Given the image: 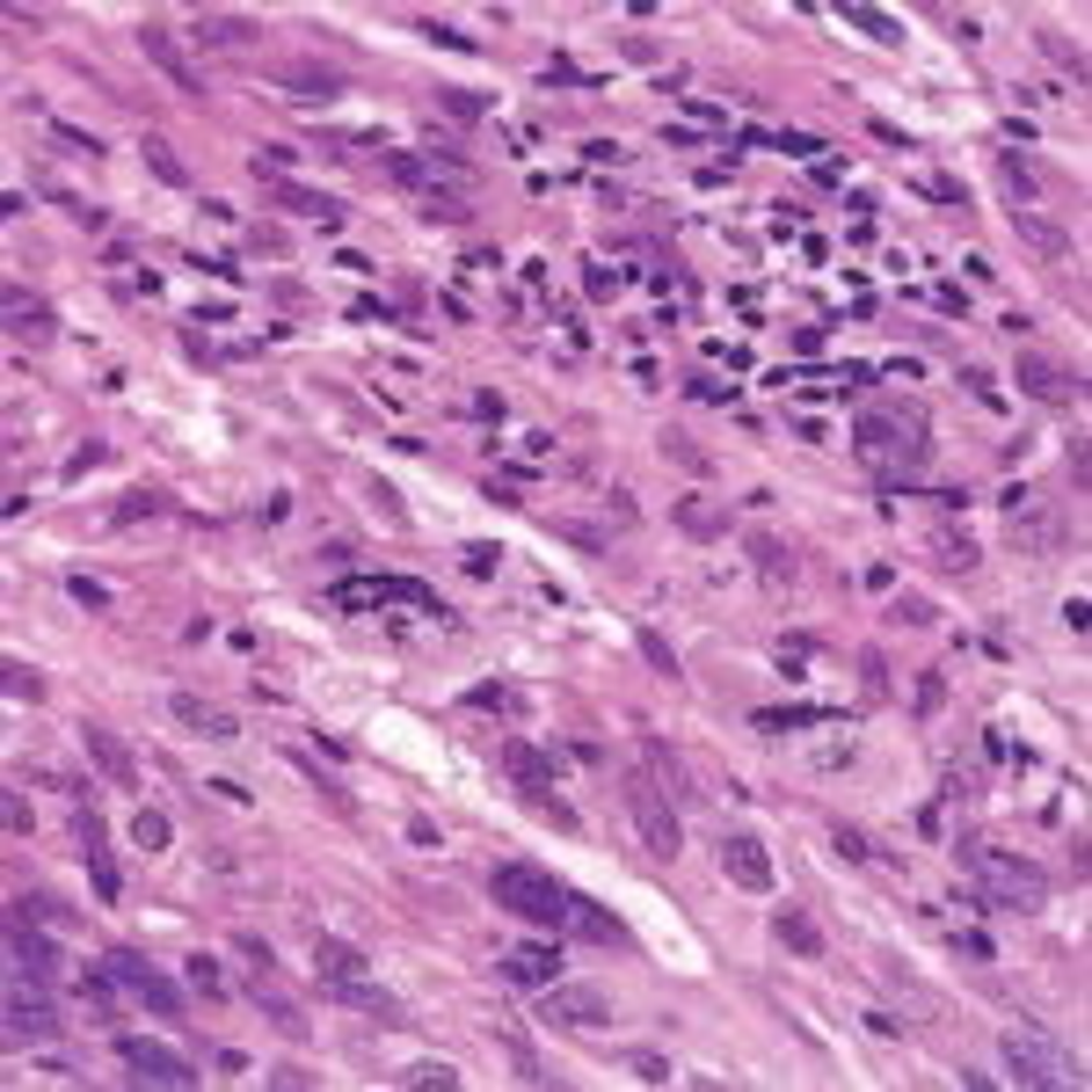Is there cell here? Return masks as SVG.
Here are the masks:
<instances>
[{
  "instance_id": "31",
  "label": "cell",
  "mask_w": 1092,
  "mask_h": 1092,
  "mask_svg": "<svg viewBox=\"0 0 1092 1092\" xmlns=\"http://www.w3.org/2000/svg\"><path fill=\"white\" fill-rule=\"evenodd\" d=\"M765 736H779V728H808V721H830V714H816V706H757L751 714Z\"/></svg>"
},
{
  "instance_id": "60",
  "label": "cell",
  "mask_w": 1092,
  "mask_h": 1092,
  "mask_svg": "<svg viewBox=\"0 0 1092 1092\" xmlns=\"http://www.w3.org/2000/svg\"><path fill=\"white\" fill-rule=\"evenodd\" d=\"M495 561H503L495 547H474V554H466V576H495Z\"/></svg>"
},
{
  "instance_id": "22",
  "label": "cell",
  "mask_w": 1092,
  "mask_h": 1092,
  "mask_svg": "<svg viewBox=\"0 0 1092 1092\" xmlns=\"http://www.w3.org/2000/svg\"><path fill=\"white\" fill-rule=\"evenodd\" d=\"M168 714H175L183 728H197V736H212V743H234V736H241V721H226V714H218L212 700H197V692H175Z\"/></svg>"
},
{
  "instance_id": "33",
  "label": "cell",
  "mask_w": 1092,
  "mask_h": 1092,
  "mask_svg": "<svg viewBox=\"0 0 1092 1092\" xmlns=\"http://www.w3.org/2000/svg\"><path fill=\"white\" fill-rule=\"evenodd\" d=\"M670 517H678L685 532H700V539H714V532H721V510H714V503H700V495H685V503L670 510Z\"/></svg>"
},
{
  "instance_id": "57",
  "label": "cell",
  "mask_w": 1092,
  "mask_h": 1092,
  "mask_svg": "<svg viewBox=\"0 0 1092 1092\" xmlns=\"http://www.w3.org/2000/svg\"><path fill=\"white\" fill-rule=\"evenodd\" d=\"M954 954H969V962H991V940H983V932H954Z\"/></svg>"
},
{
  "instance_id": "43",
  "label": "cell",
  "mask_w": 1092,
  "mask_h": 1092,
  "mask_svg": "<svg viewBox=\"0 0 1092 1092\" xmlns=\"http://www.w3.org/2000/svg\"><path fill=\"white\" fill-rule=\"evenodd\" d=\"M1042 51H1049V59H1064V66L1078 73V80H1085V51H1078V45H1064L1056 29H1042Z\"/></svg>"
},
{
  "instance_id": "54",
  "label": "cell",
  "mask_w": 1092,
  "mask_h": 1092,
  "mask_svg": "<svg viewBox=\"0 0 1092 1092\" xmlns=\"http://www.w3.org/2000/svg\"><path fill=\"white\" fill-rule=\"evenodd\" d=\"M409 1085H460V1070H452V1064H415Z\"/></svg>"
},
{
  "instance_id": "7",
  "label": "cell",
  "mask_w": 1092,
  "mask_h": 1092,
  "mask_svg": "<svg viewBox=\"0 0 1092 1092\" xmlns=\"http://www.w3.org/2000/svg\"><path fill=\"white\" fill-rule=\"evenodd\" d=\"M73 845H80V859H88L96 903H124V874H117V859H110V830H102V816L88 808V801L73 808Z\"/></svg>"
},
{
  "instance_id": "50",
  "label": "cell",
  "mask_w": 1092,
  "mask_h": 1092,
  "mask_svg": "<svg viewBox=\"0 0 1092 1092\" xmlns=\"http://www.w3.org/2000/svg\"><path fill=\"white\" fill-rule=\"evenodd\" d=\"M663 452H670L678 466H692V474H706V452L692 444V437H663Z\"/></svg>"
},
{
  "instance_id": "24",
  "label": "cell",
  "mask_w": 1092,
  "mask_h": 1092,
  "mask_svg": "<svg viewBox=\"0 0 1092 1092\" xmlns=\"http://www.w3.org/2000/svg\"><path fill=\"white\" fill-rule=\"evenodd\" d=\"M328 997H342V1005H357V1013H372L379 1027H393V1019H401V1005H393L387 991H372V983H357V976H342V983H328Z\"/></svg>"
},
{
  "instance_id": "61",
  "label": "cell",
  "mask_w": 1092,
  "mask_h": 1092,
  "mask_svg": "<svg viewBox=\"0 0 1092 1092\" xmlns=\"http://www.w3.org/2000/svg\"><path fill=\"white\" fill-rule=\"evenodd\" d=\"M896 619H903V627H925L932 612H925V598H896Z\"/></svg>"
},
{
  "instance_id": "3",
  "label": "cell",
  "mask_w": 1092,
  "mask_h": 1092,
  "mask_svg": "<svg viewBox=\"0 0 1092 1092\" xmlns=\"http://www.w3.org/2000/svg\"><path fill=\"white\" fill-rule=\"evenodd\" d=\"M503 773H510V787H517V801H525V808L554 816L561 830H582L576 808L554 794V779H561V773H554V751H539V743H525V736H510V743H503Z\"/></svg>"
},
{
  "instance_id": "1",
  "label": "cell",
  "mask_w": 1092,
  "mask_h": 1092,
  "mask_svg": "<svg viewBox=\"0 0 1092 1092\" xmlns=\"http://www.w3.org/2000/svg\"><path fill=\"white\" fill-rule=\"evenodd\" d=\"M962 859L976 867V881L962 889V903L969 911H1019V918H1034L1049 903V874L1034 867V859H1013V852H997V845H962Z\"/></svg>"
},
{
  "instance_id": "28",
  "label": "cell",
  "mask_w": 1092,
  "mask_h": 1092,
  "mask_svg": "<svg viewBox=\"0 0 1092 1092\" xmlns=\"http://www.w3.org/2000/svg\"><path fill=\"white\" fill-rule=\"evenodd\" d=\"M269 197H277V204H285V212H299V218H321V226H336V204H328V197H314V190H306V183H269Z\"/></svg>"
},
{
  "instance_id": "13",
  "label": "cell",
  "mask_w": 1092,
  "mask_h": 1092,
  "mask_svg": "<svg viewBox=\"0 0 1092 1092\" xmlns=\"http://www.w3.org/2000/svg\"><path fill=\"white\" fill-rule=\"evenodd\" d=\"M1005 517H1019V547H1027V554H1056V547H1064V517L1034 503L1027 481L1005 488Z\"/></svg>"
},
{
  "instance_id": "10",
  "label": "cell",
  "mask_w": 1092,
  "mask_h": 1092,
  "mask_svg": "<svg viewBox=\"0 0 1092 1092\" xmlns=\"http://www.w3.org/2000/svg\"><path fill=\"white\" fill-rule=\"evenodd\" d=\"M110 976H117V983H131V991H139L153 1013L168 1019V1027H183V1019H190V1013H183V991H175L168 976H153V962H146L139 946H110Z\"/></svg>"
},
{
  "instance_id": "36",
  "label": "cell",
  "mask_w": 1092,
  "mask_h": 1092,
  "mask_svg": "<svg viewBox=\"0 0 1092 1092\" xmlns=\"http://www.w3.org/2000/svg\"><path fill=\"white\" fill-rule=\"evenodd\" d=\"M845 23H859L874 45H903V23H889L881 8H845Z\"/></svg>"
},
{
  "instance_id": "42",
  "label": "cell",
  "mask_w": 1092,
  "mask_h": 1092,
  "mask_svg": "<svg viewBox=\"0 0 1092 1092\" xmlns=\"http://www.w3.org/2000/svg\"><path fill=\"white\" fill-rule=\"evenodd\" d=\"M0 685H8V692H15V700H37V692H45V685L29 678V670H23V663H15V655H8V663H0Z\"/></svg>"
},
{
  "instance_id": "26",
  "label": "cell",
  "mask_w": 1092,
  "mask_h": 1092,
  "mask_svg": "<svg viewBox=\"0 0 1092 1092\" xmlns=\"http://www.w3.org/2000/svg\"><path fill=\"white\" fill-rule=\"evenodd\" d=\"M568 925H576L582 940H612V946H627V925L612 918V911H598V903H582V896H568Z\"/></svg>"
},
{
  "instance_id": "39",
  "label": "cell",
  "mask_w": 1092,
  "mask_h": 1092,
  "mask_svg": "<svg viewBox=\"0 0 1092 1092\" xmlns=\"http://www.w3.org/2000/svg\"><path fill=\"white\" fill-rule=\"evenodd\" d=\"M66 598H73L80 612H110V590H102L96 576H73V582H66Z\"/></svg>"
},
{
  "instance_id": "51",
  "label": "cell",
  "mask_w": 1092,
  "mask_h": 1092,
  "mask_svg": "<svg viewBox=\"0 0 1092 1092\" xmlns=\"http://www.w3.org/2000/svg\"><path fill=\"white\" fill-rule=\"evenodd\" d=\"M997 175H1005V190H1013V197H1019V204H1027V197H1034V175H1027V168H1019V161H1013V153H1005V161H997Z\"/></svg>"
},
{
  "instance_id": "20",
  "label": "cell",
  "mask_w": 1092,
  "mask_h": 1092,
  "mask_svg": "<svg viewBox=\"0 0 1092 1092\" xmlns=\"http://www.w3.org/2000/svg\"><path fill=\"white\" fill-rule=\"evenodd\" d=\"M8 336H23V342H51L59 336V321H51V306L37 299V291H23V285H8Z\"/></svg>"
},
{
  "instance_id": "9",
  "label": "cell",
  "mask_w": 1092,
  "mask_h": 1092,
  "mask_svg": "<svg viewBox=\"0 0 1092 1092\" xmlns=\"http://www.w3.org/2000/svg\"><path fill=\"white\" fill-rule=\"evenodd\" d=\"M852 444H859V460H874V466L896 460V474H911V466L925 460V430L918 423H889V415H867Z\"/></svg>"
},
{
  "instance_id": "55",
  "label": "cell",
  "mask_w": 1092,
  "mask_h": 1092,
  "mask_svg": "<svg viewBox=\"0 0 1092 1092\" xmlns=\"http://www.w3.org/2000/svg\"><path fill=\"white\" fill-rule=\"evenodd\" d=\"M190 983L204 997H218V969H212V954H190Z\"/></svg>"
},
{
  "instance_id": "32",
  "label": "cell",
  "mask_w": 1092,
  "mask_h": 1092,
  "mask_svg": "<svg viewBox=\"0 0 1092 1092\" xmlns=\"http://www.w3.org/2000/svg\"><path fill=\"white\" fill-rule=\"evenodd\" d=\"M641 773H663V787L678 801H692V787H685V773H678V757L663 751V743H641Z\"/></svg>"
},
{
  "instance_id": "21",
  "label": "cell",
  "mask_w": 1092,
  "mask_h": 1092,
  "mask_svg": "<svg viewBox=\"0 0 1092 1092\" xmlns=\"http://www.w3.org/2000/svg\"><path fill=\"white\" fill-rule=\"evenodd\" d=\"M190 37L197 45H218V51H248L255 45V23H248V15H226V8H204L190 23Z\"/></svg>"
},
{
  "instance_id": "56",
  "label": "cell",
  "mask_w": 1092,
  "mask_h": 1092,
  "mask_svg": "<svg viewBox=\"0 0 1092 1092\" xmlns=\"http://www.w3.org/2000/svg\"><path fill=\"white\" fill-rule=\"evenodd\" d=\"M269 1085H285V1092H306V1085H314V1070H299V1064H277V1070H269Z\"/></svg>"
},
{
  "instance_id": "58",
  "label": "cell",
  "mask_w": 1092,
  "mask_h": 1092,
  "mask_svg": "<svg viewBox=\"0 0 1092 1092\" xmlns=\"http://www.w3.org/2000/svg\"><path fill=\"white\" fill-rule=\"evenodd\" d=\"M0 816H8V830H15V838H29V801H23V794H8V808H0Z\"/></svg>"
},
{
  "instance_id": "34",
  "label": "cell",
  "mask_w": 1092,
  "mask_h": 1092,
  "mask_svg": "<svg viewBox=\"0 0 1092 1092\" xmlns=\"http://www.w3.org/2000/svg\"><path fill=\"white\" fill-rule=\"evenodd\" d=\"M153 510H168V495H161V488H131V495H117L110 525H131V517H153Z\"/></svg>"
},
{
  "instance_id": "38",
  "label": "cell",
  "mask_w": 1092,
  "mask_h": 1092,
  "mask_svg": "<svg viewBox=\"0 0 1092 1092\" xmlns=\"http://www.w3.org/2000/svg\"><path fill=\"white\" fill-rule=\"evenodd\" d=\"M940 568H946V576H969V568H976V539H962V532L940 539Z\"/></svg>"
},
{
  "instance_id": "16",
  "label": "cell",
  "mask_w": 1092,
  "mask_h": 1092,
  "mask_svg": "<svg viewBox=\"0 0 1092 1092\" xmlns=\"http://www.w3.org/2000/svg\"><path fill=\"white\" fill-rule=\"evenodd\" d=\"M80 743H88V757H96V773L110 779V787H131V794H139V757H131V743H124L117 728L80 721Z\"/></svg>"
},
{
  "instance_id": "6",
  "label": "cell",
  "mask_w": 1092,
  "mask_h": 1092,
  "mask_svg": "<svg viewBox=\"0 0 1092 1092\" xmlns=\"http://www.w3.org/2000/svg\"><path fill=\"white\" fill-rule=\"evenodd\" d=\"M539 1019L547 1027H612V997H605V983H547L539 991Z\"/></svg>"
},
{
  "instance_id": "2",
  "label": "cell",
  "mask_w": 1092,
  "mask_h": 1092,
  "mask_svg": "<svg viewBox=\"0 0 1092 1092\" xmlns=\"http://www.w3.org/2000/svg\"><path fill=\"white\" fill-rule=\"evenodd\" d=\"M488 896L503 903L510 918H525V925H547V932L568 925V889H561L554 874H539V867H495L488 874Z\"/></svg>"
},
{
  "instance_id": "12",
  "label": "cell",
  "mask_w": 1092,
  "mask_h": 1092,
  "mask_svg": "<svg viewBox=\"0 0 1092 1092\" xmlns=\"http://www.w3.org/2000/svg\"><path fill=\"white\" fill-rule=\"evenodd\" d=\"M59 1034V1013L45 1005V991H37V976H15L8 983V1042H51Z\"/></svg>"
},
{
  "instance_id": "46",
  "label": "cell",
  "mask_w": 1092,
  "mask_h": 1092,
  "mask_svg": "<svg viewBox=\"0 0 1092 1092\" xmlns=\"http://www.w3.org/2000/svg\"><path fill=\"white\" fill-rule=\"evenodd\" d=\"M234 954H241V962H248V969H255V976H269V969H277V954H269L263 940H248V932H241V940H234Z\"/></svg>"
},
{
  "instance_id": "49",
  "label": "cell",
  "mask_w": 1092,
  "mask_h": 1092,
  "mask_svg": "<svg viewBox=\"0 0 1092 1092\" xmlns=\"http://www.w3.org/2000/svg\"><path fill=\"white\" fill-rule=\"evenodd\" d=\"M554 532H561V539H576L582 554H605V532H590V525H576V517H561Z\"/></svg>"
},
{
  "instance_id": "11",
  "label": "cell",
  "mask_w": 1092,
  "mask_h": 1092,
  "mask_svg": "<svg viewBox=\"0 0 1092 1092\" xmlns=\"http://www.w3.org/2000/svg\"><path fill=\"white\" fill-rule=\"evenodd\" d=\"M721 874L736 881V889H751V896H773V889H779L773 852H765L757 830H721Z\"/></svg>"
},
{
  "instance_id": "19",
  "label": "cell",
  "mask_w": 1092,
  "mask_h": 1092,
  "mask_svg": "<svg viewBox=\"0 0 1092 1092\" xmlns=\"http://www.w3.org/2000/svg\"><path fill=\"white\" fill-rule=\"evenodd\" d=\"M1019 387L1034 393V401H1078V393H1085V379H1078V372H1064L1056 357H1019Z\"/></svg>"
},
{
  "instance_id": "4",
  "label": "cell",
  "mask_w": 1092,
  "mask_h": 1092,
  "mask_svg": "<svg viewBox=\"0 0 1092 1092\" xmlns=\"http://www.w3.org/2000/svg\"><path fill=\"white\" fill-rule=\"evenodd\" d=\"M997 1056H1005V1070H1013V1085H1070V1078H1078L1070 1056L1056 1042H1042L1034 1027H1005Z\"/></svg>"
},
{
  "instance_id": "18",
  "label": "cell",
  "mask_w": 1092,
  "mask_h": 1092,
  "mask_svg": "<svg viewBox=\"0 0 1092 1092\" xmlns=\"http://www.w3.org/2000/svg\"><path fill=\"white\" fill-rule=\"evenodd\" d=\"M503 976H510V983H525V991H547V983H561V946H554V940L510 946V954H503Z\"/></svg>"
},
{
  "instance_id": "23",
  "label": "cell",
  "mask_w": 1092,
  "mask_h": 1092,
  "mask_svg": "<svg viewBox=\"0 0 1092 1092\" xmlns=\"http://www.w3.org/2000/svg\"><path fill=\"white\" fill-rule=\"evenodd\" d=\"M277 88H285V96H299V102H336V96H342V80H336L328 66H285V73H277Z\"/></svg>"
},
{
  "instance_id": "17",
  "label": "cell",
  "mask_w": 1092,
  "mask_h": 1092,
  "mask_svg": "<svg viewBox=\"0 0 1092 1092\" xmlns=\"http://www.w3.org/2000/svg\"><path fill=\"white\" fill-rule=\"evenodd\" d=\"M773 940L794 954V962H824L830 954V940H824V925L808 918V911H794V903H779L773 911Z\"/></svg>"
},
{
  "instance_id": "15",
  "label": "cell",
  "mask_w": 1092,
  "mask_h": 1092,
  "mask_svg": "<svg viewBox=\"0 0 1092 1092\" xmlns=\"http://www.w3.org/2000/svg\"><path fill=\"white\" fill-rule=\"evenodd\" d=\"M8 962H15V976H37V983L59 976V946L29 925V911H8Z\"/></svg>"
},
{
  "instance_id": "30",
  "label": "cell",
  "mask_w": 1092,
  "mask_h": 1092,
  "mask_svg": "<svg viewBox=\"0 0 1092 1092\" xmlns=\"http://www.w3.org/2000/svg\"><path fill=\"white\" fill-rule=\"evenodd\" d=\"M751 561H757V576H765V582H787V576H794V554H787L773 532H757V539H751Z\"/></svg>"
},
{
  "instance_id": "25",
  "label": "cell",
  "mask_w": 1092,
  "mask_h": 1092,
  "mask_svg": "<svg viewBox=\"0 0 1092 1092\" xmlns=\"http://www.w3.org/2000/svg\"><path fill=\"white\" fill-rule=\"evenodd\" d=\"M1013 234L1027 248H1042L1049 263H1064V255H1070V234H1064V226H1049V218H1034V212H1013Z\"/></svg>"
},
{
  "instance_id": "35",
  "label": "cell",
  "mask_w": 1092,
  "mask_h": 1092,
  "mask_svg": "<svg viewBox=\"0 0 1092 1092\" xmlns=\"http://www.w3.org/2000/svg\"><path fill=\"white\" fill-rule=\"evenodd\" d=\"M131 845L139 852H168V816H161V808H139V816H131Z\"/></svg>"
},
{
  "instance_id": "52",
  "label": "cell",
  "mask_w": 1092,
  "mask_h": 1092,
  "mask_svg": "<svg viewBox=\"0 0 1092 1092\" xmlns=\"http://www.w3.org/2000/svg\"><path fill=\"white\" fill-rule=\"evenodd\" d=\"M627 1070L641 1078V1085H663V1078H670V1064H663V1056H649V1049H641V1056H627Z\"/></svg>"
},
{
  "instance_id": "27",
  "label": "cell",
  "mask_w": 1092,
  "mask_h": 1092,
  "mask_svg": "<svg viewBox=\"0 0 1092 1092\" xmlns=\"http://www.w3.org/2000/svg\"><path fill=\"white\" fill-rule=\"evenodd\" d=\"M139 153H146V168L161 175L168 190H190V168H183V153H175V146L161 139V131H146V139H139Z\"/></svg>"
},
{
  "instance_id": "14",
  "label": "cell",
  "mask_w": 1092,
  "mask_h": 1092,
  "mask_svg": "<svg viewBox=\"0 0 1092 1092\" xmlns=\"http://www.w3.org/2000/svg\"><path fill=\"white\" fill-rule=\"evenodd\" d=\"M139 51H146V59H153V66H161V80H168L175 96H197V102H204V80H197L190 51L175 45V37H168V29H161V23H139Z\"/></svg>"
},
{
  "instance_id": "40",
  "label": "cell",
  "mask_w": 1092,
  "mask_h": 1092,
  "mask_svg": "<svg viewBox=\"0 0 1092 1092\" xmlns=\"http://www.w3.org/2000/svg\"><path fill=\"white\" fill-rule=\"evenodd\" d=\"M409 23L423 29L430 45H444V51H474V37H460V29H444V23H437V15H409Z\"/></svg>"
},
{
  "instance_id": "5",
  "label": "cell",
  "mask_w": 1092,
  "mask_h": 1092,
  "mask_svg": "<svg viewBox=\"0 0 1092 1092\" xmlns=\"http://www.w3.org/2000/svg\"><path fill=\"white\" fill-rule=\"evenodd\" d=\"M627 808H633V830H641V845H649L655 859H678L685 824H678V808L655 794V779H649V773H633V779H627Z\"/></svg>"
},
{
  "instance_id": "53",
  "label": "cell",
  "mask_w": 1092,
  "mask_h": 1092,
  "mask_svg": "<svg viewBox=\"0 0 1092 1092\" xmlns=\"http://www.w3.org/2000/svg\"><path fill=\"white\" fill-rule=\"evenodd\" d=\"M830 845L845 852V859H874V845H867V838H859L852 824H838V830H830Z\"/></svg>"
},
{
  "instance_id": "8",
  "label": "cell",
  "mask_w": 1092,
  "mask_h": 1092,
  "mask_svg": "<svg viewBox=\"0 0 1092 1092\" xmlns=\"http://www.w3.org/2000/svg\"><path fill=\"white\" fill-rule=\"evenodd\" d=\"M117 1056H124V1070H131V1085H175V1092L197 1085V1064H190V1056H175V1049H161V1042L117 1034Z\"/></svg>"
},
{
  "instance_id": "44",
  "label": "cell",
  "mask_w": 1092,
  "mask_h": 1092,
  "mask_svg": "<svg viewBox=\"0 0 1092 1092\" xmlns=\"http://www.w3.org/2000/svg\"><path fill=\"white\" fill-rule=\"evenodd\" d=\"M466 706H495V714H517V692H503V685H474V692H466Z\"/></svg>"
},
{
  "instance_id": "59",
  "label": "cell",
  "mask_w": 1092,
  "mask_h": 1092,
  "mask_svg": "<svg viewBox=\"0 0 1092 1092\" xmlns=\"http://www.w3.org/2000/svg\"><path fill=\"white\" fill-rule=\"evenodd\" d=\"M372 503H379V510H387V517H393V525H401V517H409V510H401V495H393V488H387V481H372Z\"/></svg>"
},
{
  "instance_id": "47",
  "label": "cell",
  "mask_w": 1092,
  "mask_h": 1092,
  "mask_svg": "<svg viewBox=\"0 0 1092 1092\" xmlns=\"http://www.w3.org/2000/svg\"><path fill=\"white\" fill-rule=\"evenodd\" d=\"M423 218H452V226H460V218H466V204H460L452 190H430V197H423Z\"/></svg>"
},
{
  "instance_id": "29",
  "label": "cell",
  "mask_w": 1092,
  "mask_h": 1092,
  "mask_svg": "<svg viewBox=\"0 0 1092 1092\" xmlns=\"http://www.w3.org/2000/svg\"><path fill=\"white\" fill-rule=\"evenodd\" d=\"M314 969L328 976V983H342V976H364V954L350 940H314Z\"/></svg>"
},
{
  "instance_id": "45",
  "label": "cell",
  "mask_w": 1092,
  "mask_h": 1092,
  "mask_svg": "<svg viewBox=\"0 0 1092 1092\" xmlns=\"http://www.w3.org/2000/svg\"><path fill=\"white\" fill-rule=\"evenodd\" d=\"M437 102H444L452 117H466V124H474V117H488V96H460V88H444Z\"/></svg>"
},
{
  "instance_id": "41",
  "label": "cell",
  "mask_w": 1092,
  "mask_h": 1092,
  "mask_svg": "<svg viewBox=\"0 0 1092 1092\" xmlns=\"http://www.w3.org/2000/svg\"><path fill=\"white\" fill-rule=\"evenodd\" d=\"M641 655H649V663L663 670V678H678V655H670V641H663V633H649V627H641Z\"/></svg>"
},
{
  "instance_id": "48",
  "label": "cell",
  "mask_w": 1092,
  "mask_h": 1092,
  "mask_svg": "<svg viewBox=\"0 0 1092 1092\" xmlns=\"http://www.w3.org/2000/svg\"><path fill=\"white\" fill-rule=\"evenodd\" d=\"M51 139L66 146V153H88V161H96V153H102V146L88 139V131H80V124H51Z\"/></svg>"
},
{
  "instance_id": "37",
  "label": "cell",
  "mask_w": 1092,
  "mask_h": 1092,
  "mask_svg": "<svg viewBox=\"0 0 1092 1092\" xmlns=\"http://www.w3.org/2000/svg\"><path fill=\"white\" fill-rule=\"evenodd\" d=\"M940 706H946V678H940V670H925L918 692H911V714H918V721H932Z\"/></svg>"
}]
</instances>
